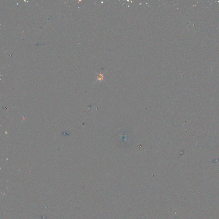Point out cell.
I'll return each mask as SVG.
<instances>
[{
    "label": "cell",
    "mask_w": 219,
    "mask_h": 219,
    "mask_svg": "<svg viewBox=\"0 0 219 219\" xmlns=\"http://www.w3.org/2000/svg\"><path fill=\"white\" fill-rule=\"evenodd\" d=\"M97 78H98V80H99L100 81L104 80V76L103 74H102V73H100V74L98 75V76L97 77Z\"/></svg>",
    "instance_id": "cell-1"
}]
</instances>
